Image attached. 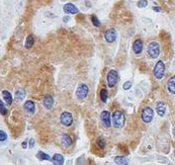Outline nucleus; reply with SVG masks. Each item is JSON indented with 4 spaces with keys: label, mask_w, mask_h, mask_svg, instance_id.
I'll return each mask as SVG.
<instances>
[{
    "label": "nucleus",
    "mask_w": 175,
    "mask_h": 165,
    "mask_svg": "<svg viewBox=\"0 0 175 165\" xmlns=\"http://www.w3.org/2000/svg\"><path fill=\"white\" fill-rule=\"evenodd\" d=\"M112 125L118 129L124 127V114L120 110H115L112 114Z\"/></svg>",
    "instance_id": "nucleus-1"
},
{
    "label": "nucleus",
    "mask_w": 175,
    "mask_h": 165,
    "mask_svg": "<svg viewBox=\"0 0 175 165\" xmlns=\"http://www.w3.org/2000/svg\"><path fill=\"white\" fill-rule=\"evenodd\" d=\"M165 74V65L163 61H158L157 64L155 65L154 67V76H155L157 79H162L164 77Z\"/></svg>",
    "instance_id": "nucleus-2"
},
{
    "label": "nucleus",
    "mask_w": 175,
    "mask_h": 165,
    "mask_svg": "<svg viewBox=\"0 0 175 165\" xmlns=\"http://www.w3.org/2000/svg\"><path fill=\"white\" fill-rule=\"evenodd\" d=\"M148 54L151 58L156 59L160 54V46L157 42H152L148 46Z\"/></svg>",
    "instance_id": "nucleus-3"
},
{
    "label": "nucleus",
    "mask_w": 175,
    "mask_h": 165,
    "mask_svg": "<svg viewBox=\"0 0 175 165\" xmlns=\"http://www.w3.org/2000/svg\"><path fill=\"white\" fill-rule=\"evenodd\" d=\"M141 118H142V120H144L145 123H151L152 120H153V118H154L153 109L151 108V107H149V106L145 107V108L142 110Z\"/></svg>",
    "instance_id": "nucleus-4"
},
{
    "label": "nucleus",
    "mask_w": 175,
    "mask_h": 165,
    "mask_svg": "<svg viewBox=\"0 0 175 165\" xmlns=\"http://www.w3.org/2000/svg\"><path fill=\"white\" fill-rule=\"evenodd\" d=\"M118 80V74L115 70H110L107 74V84L110 88H112Z\"/></svg>",
    "instance_id": "nucleus-5"
},
{
    "label": "nucleus",
    "mask_w": 175,
    "mask_h": 165,
    "mask_svg": "<svg viewBox=\"0 0 175 165\" xmlns=\"http://www.w3.org/2000/svg\"><path fill=\"white\" fill-rule=\"evenodd\" d=\"M116 38H118V33H116V31L114 29H108L104 33V39L109 44L114 42L116 40Z\"/></svg>",
    "instance_id": "nucleus-6"
},
{
    "label": "nucleus",
    "mask_w": 175,
    "mask_h": 165,
    "mask_svg": "<svg viewBox=\"0 0 175 165\" xmlns=\"http://www.w3.org/2000/svg\"><path fill=\"white\" fill-rule=\"evenodd\" d=\"M88 92H89V89L86 84H80L78 86L77 90H76V96L79 99H84L88 95Z\"/></svg>",
    "instance_id": "nucleus-7"
},
{
    "label": "nucleus",
    "mask_w": 175,
    "mask_h": 165,
    "mask_svg": "<svg viewBox=\"0 0 175 165\" xmlns=\"http://www.w3.org/2000/svg\"><path fill=\"white\" fill-rule=\"evenodd\" d=\"M61 124L64 125L65 127H69V126H71L72 123H73V116L70 112H64L62 114H61Z\"/></svg>",
    "instance_id": "nucleus-8"
},
{
    "label": "nucleus",
    "mask_w": 175,
    "mask_h": 165,
    "mask_svg": "<svg viewBox=\"0 0 175 165\" xmlns=\"http://www.w3.org/2000/svg\"><path fill=\"white\" fill-rule=\"evenodd\" d=\"M100 118H101V122L103 124V126L105 128H109L111 125V120H110V114L106 110L101 112L100 114Z\"/></svg>",
    "instance_id": "nucleus-9"
},
{
    "label": "nucleus",
    "mask_w": 175,
    "mask_h": 165,
    "mask_svg": "<svg viewBox=\"0 0 175 165\" xmlns=\"http://www.w3.org/2000/svg\"><path fill=\"white\" fill-rule=\"evenodd\" d=\"M64 11L68 14H76L78 13V8L72 3H67L64 5Z\"/></svg>",
    "instance_id": "nucleus-10"
},
{
    "label": "nucleus",
    "mask_w": 175,
    "mask_h": 165,
    "mask_svg": "<svg viewBox=\"0 0 175 165\" xmlns=\"http://www.w3.org/2000/svg\"><path fill=\"white\" fill-rule=\"evenodd\" d=\"M156 110H157V114L160 116H164L165 112H166V104L164 102H162V101H159L156 104Z\"/></svg>",
    "instance_id": "nucleus-11"
},
{
    "label": "nucleus",
    "mask_w": 175,
    "mask_h": 165,
    "mask_svg": "<svg viewBox=\"0 0 175 165\" xmlns=\"http://www.w3.org/2000/svg\"><path fill=\"white\" fill-rule=\"evenodd\" d=\"M133 50L136 54L142 53L143 51V42L141 40H136L133 44Z\"/></svg>",
    "instance_id": "nucleus-12"
},
{
    "label": "nucleus",
    "mask_w": 175,
    "mask_h": 165,
    "mask_svg": "<svg viewBox=\"0 0 175 165\" xmlns=\"http://www.w3.org/2000/svg\"><path fill=\"white\" fill-rule=\"evenodd\" d=\"M43 103H44V106L46 107L47 109H51L52 106H53V104H54L53 97H52L51 95L46 96V97L44 98V101H43Z\"/></svg>",
    "instance_id": "nucleus-13"
},
{
    "label": "nucleus",
    "mask_w": 175,
    "mask_h": 165,
    "mask_svg": "<svg viewBox=\"0 0 175 165\" xmlns=\"http://www.w3.org/2000/svg\"><path fill=\"white\" fill-rule=\"evenodd\" d=\"M61 143L64 147H69L72 144V139L68 134H64L61 138Z\"/></svg>",
    "instance_id": "nucleus-14"
},
{
    "label": "nucleus",
    "mask_w": 175,
    "mask_h": 165,
    "mask_svg": "<svg viewBox=\"0 0 175 165\" xmlns=\"http://www.w3.org/2000/svg\"><path fill=\"white\" fill-rule=\"evenodd\" d=\"M52 161L55 165H63L64 164V157L61 154H55L52 158Z\"/></svg>",
    "instance_id": "nucleus-15"
},
{
    "label": "nucleus",
    "mask_w": 175,
    "mask_h": 165,
    "mask_svg": "<svg viewBox=\"0 0 175 165\" xmlns=\"http://www.w3.org/2000/svg\"><path fill=\"white\" fill-rule=\"evenodd\" d=\"M167 89L170 93L175 94V76L174 77H171L170 79L168 80V83H167Z\"/></svg>",
    "instance_id": "nucleus-16"
},
{
    "label": "nucleus",
    "mask_w": 175,
    "mask_h": 165,
    "mask_svg": "<svg viewBox=\"0 0 175 165\" xmlns=\"http://www.w3.org/2000/svg\"><path fill=\"white\" fill-rule=\"evenodd\" d=\"M25 110H27V112H29V114H33L35 108H36L33 101H31V100L27 101V102L25 103Z\"/></svg>",
    "instance_id": "nucleus-17"
},
{
    "label": "nucleus",
    "mask_w": 175,
    "mask_h": 165,
    "mask_svg": "<svg viewBox=\"0 0 175 165\" xmlns=\"http://www.w3.org/2000/svg\"><path fill=\"white\" fill-rule=\"evenodd\" d=\"M114 162L118 165H129V162L124 156H116L114 158Z\"/></svg>",
    "instance_id": "nucleus-18"
},
{
    "label": "nucleus",
    "mask_w": 175,
    "mask_h": 165,
    "mask_svg": "<svg viewBox=\"0 0 175 165\" xmlns=\"http://www.w3.org/2000/svg\"><path fill=\"white\" fill-rule=\"evenodd\" d=\"M2 95H3V98H4L5 102H7V104H11V102H12V96H11V94L9 93L7 90H3Z\"/></svg>",
    "instance_id": "nucleus-19"
},
{
    "label": "nucleus",
    "mask_w": 175,
    "mask_h": 165,
    "mask_svg": "<svg viewBox=\"0 0 175 165\" xmlns=\"http://www.w3.org/2000/svg\"><path fill=\"white\" fill-rule=\"evenodd\" d=\"M33 44H35V39H33V37L31 35H29L27 38V41H25V48L27 49H31L33 46Z\"/></svg>",
    "instance_id": "nucleus-20"
},
{
    "label": "nucleus",
    "mask_w": 175,
    "mask_h": 165,
    "mask_svg": "<svg viewBox=\"0 0 175 165\" xmlns=\"http://www.w3.org/2000/svg\"><path fill=\"white\" fill-rule=\"evenodd\" d=\"M37 157H38L40 160H51V157H50L48 154L44 153V152H42V151H40L37 154Z\"/></svg>",
    "instance_id": "nucleus-21"
},
{
    "label": "nucleus",
    "mask_w": 175,
    "mask_h": 165,
    "mask_svg": "<svg viewBox=\"0 0 175 165\" xmlns=\"http://www.w3.org/2000/svg\"><path fill=\"white\" fill-rule=\"evenodd\" d=\"M107 97H108V92H107V90L105 88L101 89V91H100V98H101V100L103 102H106Z\"/></svg>",
    "instance_id": "nucleus-22"
},
{
    "label": "nucleus",
    "mask_w": 175,
    "mask_h": 165,
    "mask_svg": "<svg viewBox=\"0 0 175 165\" xmlns=\"http://www.w3.org/2000/svg\"><path fill=\"white\" fill-rule=\"evenodd\" d=\"M23 97H25V91L22 89H18L15 93V98L17 100H21V99H23Z\"/></svg>",
    "instance_id": "nucleus-23"
},
{
    "label": "nucleus",
    "mask_w": 175,
    "mask_h": 165,
    "mask_svg": "<svg viewBox=\"0 0 175 165\" xmlns=\"http://www.w3.org/2000/svg\"><path fill=\"white\" fill-rule=\"evenodd\" d=\"M96 145H97L100 149H103V148L105 147V141H104V139L101 138V137L98 138L97 140H96Z\"/></svg>",
    "instance_id": "nucleus-24"
},
{
    "label": "nucleus",
    "mask_w": 175,
    "mask_h": 165,
    "mask_svg": "<svg viewBox=\"0 0 175 165\" xmlns=\"http://www.w3.org/2000/svg\"><path fill=\"white\" fill-rule=\"evenodd\" d=\"M91 20H92V23H93V25H94V27H99L100 25H101V23H100L99 19H98V18L96 17L95 15H92V16H91Z\"/></svg>",
    "instance_id": "nucleus-25"
},
{
    "label": "nucleus",
    "mask_w": 175,
    "mask_h": 165,
    "mask_svg": "<svg viewBox=\"0 0 175 165\" xmlns=\"http://www.w3.org/2000/svg\"><path fill=\"white\" fill-rule=\"evenodd\" d=\"M0 114H3V116L7 114V109H6V107H5L4 103H3L1 100H0Z\"/></svg>",
    "instance_id": "nucleus-26"
},
{
    "label": "nucleus",
    "mask_w": 175,
    "mask_h": 165,
    "mask_svg": "<svg viewBox=\"0 0 175 165\" xmlns=\"http://www.w3.org/2000/svg\"><path fill=\"white\" fill-rule=\"evenodd\" d=\"M148 5V1L147 0H140L139 2H138V7L140 8H144Z\"/></svg>",
    "instance_id": "nucleus-27"
},
{
    "label": "nucleus",
    "mask_w": 175,
    "mask_h": 165,
    "mask_svg": "<svg viewBox=\"0 0 175 165\" xmlns=\"http://www.w3.org/2000/svg\"><path fill=\"white\" fill-rule=\"evenodd\" d=\"M7 139V135L5 132L0 131V141H5Z\"/></svg>",
    "instance_id": "nucleus-28"
},
{
    "label": "nucleus",
    "mask_w": 175,
    "mask_h": 165,
    "mask_svg": "<svg viewBox=\"0 0 175 165\" xmlns=\"http://www.w3.org/2000/svg\"><path fill=\"white\" fill-rule=\"evenodd\" d=\"M131 86H132V81H126V82L124 84V90L130 89V88H131Z\"/></svg>",
    "instance_id": "nucleus-29"
},
{
    "label": "nucleus",
    "mask_w": 175,
    "mask_h": 165,
    "mask_svg": "<svg viewBox=\"0 0 175 165\" xmlns=\"http://www.w3.org/2000/svg\"><path fill=\"white\" fill-rule=\"evenodd\" d=\"M33 145H35V140H33V139H31V143H29V147L33 148Z\"/></svg>",
    "instance_id": "nucleus-30"
},
{
    "label": "nucleus",
    "mask_w": 175,
    "mask_h": 165,
    "mask_svg": "<svg viewBox=\"0 0 175 165\" xmlns=\"http://www.w3.org/2000/svg\"><path fill=\"white\" fill-rule=\"evenodd\" d=\"M153 10H155V11H157V12H159V11H161V8L160 7H153Z\"/></svg>",
    "instance_id": "nucleus-31"
},
{
    "label": "nucleus",
    "mask_w": 175,
    "mask_h": 165,
    "mask_svg": "<svg viewBox=\"0 0 175 165\" xmlns=\"http://www.w3.org/2000/svg\"><path fill=\"white\" fill-rule=\"evenodd\" d=\"M22 147H23V148L27 147V142H23V143H22Z\"/></svg>",
    "instance_id": "nucleus-32"
},
{
    "label": "nucleus",
    "mask_w": 175,
    "mask_h": 165,
    "mask_svg": "<svg viewBox=\"0 0 175 165\" xmlns=\"http://www.w3.org/2000/svg\"><path fill=\"white\" fill-rule=\"evenodd\" d=\"M68 19H69V17H64V20H65V21H67Z\"/></svg>",
    "instance_id": "nucleus-33"
},
{
    "label": "nucleus",
    "mask_w": 175,
    "mask_h": 165,
    "mask_svg": "<svg viewBox=\"0 0 175 165\" xmlns=\"http://www.w3.org/2000/svg\"><path fill=\"white\" fill-rule=\"evenodd\" d=\"M173 135H174V136H175V129L173 130Z\"/></svg>",
    "instance_id": "nucleus-34"
}]
</instances>
